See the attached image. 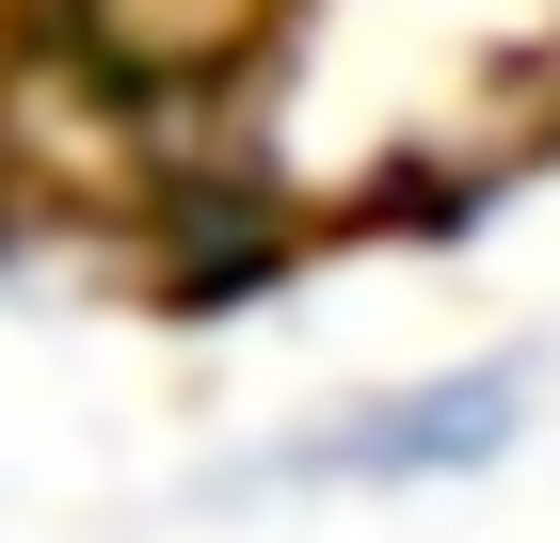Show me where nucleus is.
<instances>
[{"instance_id": "obj_1", "label": "nucleus", "mask_w": 560, "mask_h": 543, "mask_svg": "<svg viewBox=\"0 0 560 543\" xmlns=\"http://www.w3.org/2000/svg\"><path fill=\"white\" fill-rule=\"evenodd\" d=\"M513 432H528V368L497 352V368H432L400 400H352V416L257 448L224 496H417V480H480Z\"/></svg>"}]
</instances>
